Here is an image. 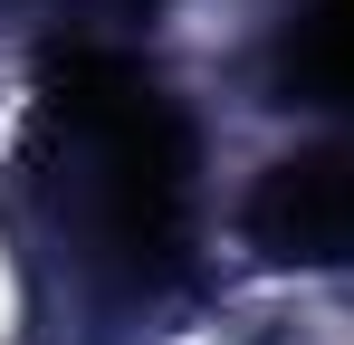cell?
Here are the masks:
<instances>
[{
    "instance_id": "6da1fadb",
    "label": "cell",
    "mask_w": 354,
    "mask_h": 345,
    "mask_svg": "<svg viewBox=\"0 0 354 345\" xmlns=\"http://www.w3.org/2000/svg\"><path fill=\"white\" fill-rule=\"evenodd\" d=\"M48 144H58V192L96 230V249L124 269H163L182 240V115L163 87L106 39H67L48 57Z\"/></svg>"
},
{
    "instance_id": "7a4b0ae2",
    "label": "cell",
    "mask_w": 354,
    "mask_h": 345,
    "mask_svg": "<svg viewBox=\"0 0 354 345\" xmlns=\"http://www.w3.org/2000/svg\"><path fill=\"white\" fill-rule=\"evenodd\" d=\"M249 240L288 269H345L354 259V144H316L268 163L249 192Z\"/></svg>"
},
{
    "instance_id": "3957f363",
    "label": "cell",
    "mask_w": 354,
    "mask_h": 345,
    "mask_svg": "<svg viewBox=\"0 0 354 345\" xmlns=\"http://www.w3.org/2000/svg\"><path fill=\"white\" fill-rule=\"evenodd\" d=\"M288 87L306 106H354V0H326L288 39Z\"/></svg>"
}]
</instances>
